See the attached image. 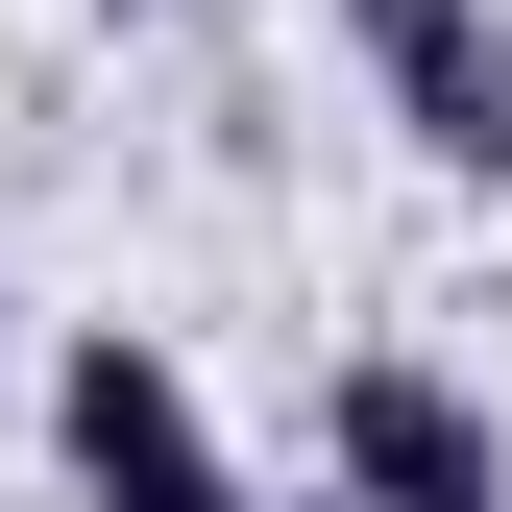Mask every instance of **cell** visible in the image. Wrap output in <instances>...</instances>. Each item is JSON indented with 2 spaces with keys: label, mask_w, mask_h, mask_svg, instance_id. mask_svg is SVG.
<instances>
[{
  "label": "cell",
  "mask_w": 512,
  "mask_h": 512,
  "mask_svg": "<svg viewBox=\"0 0 512 512\" xmlns=\"http://www.w3.org/2000/svg\"><path fill=\"white\" fill-rule=\"evenodd\" d=\"M49 464H74V512H269L147 317H74V342H49Z\"/></svg>",
  "instance_id": "obj_1"
},
{
  "label": "cell",
  "mask_w": 512,
  "mask_h": 512,
  "mask_svg": "<svg viewBox=\"0 0 512 512\" xmlns=\"http://www.w3.org/2000/svg\"><path fill=\"white\" fill-rule=\"evenodd\" d=\"M317 512H512L488 391L415 366V342H342V366H317Z\"/></svg>",
  "instance_id": "obj_2"
},
{
  "label": "cell",
  "mask_w": 512,
  "mask_h": 512,
  "mask_svg": "<svg viewBox=\"0 0 512 512\" xmlns=\"http://www.w3.org/2000/svg\"><path fill=\"white\" fill-rule=\"evenodd\" d=\"M366 98L415 122V171H464V196H512V0H342Z\"/></svg>",
  "instance_id": "obj_3"
}]
</instances>
